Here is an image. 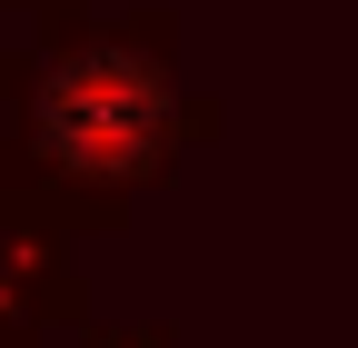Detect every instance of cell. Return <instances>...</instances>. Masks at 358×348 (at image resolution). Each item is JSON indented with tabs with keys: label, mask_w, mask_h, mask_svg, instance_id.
<instances>
[{
	"label": "cell",
	"mask_w": 358,
	"mask_h": 348,
	"mask_svg": "<svg viewBox=\"0 0 358 348\" xmlns=\"http://www.w3.org/2000/svg\"><path fill=\"white\" fill-rule=\"evenodd\" d=\"M40 150L80 180H140L169 150V70L150 50H70L40 80Z\"/></svg>",
	"instance_id": "1"
}]
</instances>
